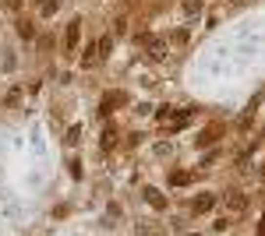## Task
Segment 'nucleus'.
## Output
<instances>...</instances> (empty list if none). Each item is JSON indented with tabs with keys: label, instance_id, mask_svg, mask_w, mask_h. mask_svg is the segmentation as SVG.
Masks as SVG:
<instances>
[{
	"label": "nucleus",
	"instance_id": "obj_1",
	"mask_svg": "<svg viewBox=\"0 0 265 236\" xmlns=\"http://www.w3.org/2000/svg\"><path fill=\"white\" fill-rule=\"evenodd\" d=\"M78 39H82V21L75 18V21L67 25V36H64V50H67V53H75V50H78Z\"/></svg>",
	"mask_w": 265,
	"mask_h": 236
},
{
	"label": "nucleus",
	"instance_id": "obj_2",
	"mask_svg": "<svg viewBox=\"0 0 265 236\" xmlns=\"http://www.w3.org/2000/svg\"><path fill=\"white\" fill-rule=\"evenodd\" d=\"M145 198H149V204H152V208H166V198L159 194L156 187H145Z\"/></svg>",
	"mask_w": 265,
	"mask_h": 236
},
{
	"label": "nucleus",
	"instance_id": "obj_3",
	"mask_svg": "<svg viewBox=\"0 0 265 236\" xmlns=\"http://www.w3.org/2000/svg\"><path fill=\"white\" fill-rule=\"evenodd\" d=\"M226 204H230L233 212H241V208H244L247 201H244V194H237V190H230V194H226Z\"/></svg>",
	"mask_w": 265,
	"mask_h": 236
},
{
	"label": "nucleus",
	"instance_id": "obj_4",
	"mask_svg": "<svg viewBox=\"0 0 265 236\" xmlns=\"http://www.w3.org/2000/svg\"><path fill=\"white\" fill-rule=\"evenodd\" d=\"M96 60H99V46H85V53H82V64H85V67H92Z\"/></svg>",
	"mask_w": 265,
	"mask_h": 236
},
{
	"label": "nucleus",
	"instance_id": "obj_5",
	"mask_svg": "<svg viewBox=\"0 0 265 236\" xmlns=\"http://www.w3.org/2000/svg\"><path fill=\"white\" fill-rule=\"evenodd\" d=\"M212 204H216V198H212V194H202V198H195V212H209Z\"/></svg>",
	"mask_w": 265,
	"mask_h": 236
},
{
	"label": "nucleus",
	"instance_id": "obj_6",
	"mask_svg": "<svg viewBox=\"0 0 265 236\" xmlns=\"http://www.w3.org/2000/svg\"><path fill=\"white\" fill-rule=\"evenodd\" d=\"M149 56H152V60H166V42H163V39H156V42H152V53H149Z\"/></svg>",
	"mask_w": 265,
	"mask_h": 236
},
{
	"label": "nucleus",
	"instance_id": "obj_7",
	"mask_svg": "<svg viewBox=\"0 0 265 236\" xmlns=\"http://www.w3.org/2000/svg\"><path fill=\"white\" fill-rule=\"evenodd\" d=\"M184 14H187V18L202 14V0H184Z\"/></svg>",
	"mask_w": 265,
	"mask_h": 236
},
{
	"label": "nucleus",
	"instance_id": "obj_8",
	"mask_svg": "<svg viewBox=\"0 0 265 236\" xmlns=\"http://www.w3.org/2000/svg\"><path fill=\"white\" fill-rule=\"evenodd\" d=\"M18 36L21 39H36V28L28 25V21H18Z\"/></svg>",
	"mask_w": 265,
	"mask_h": 236
},
{
	"label": "nucleus",
	"instance_id": "obj_9",
	"mask_svg": "<svg viewBox=\"0 0 265 236\" xmlns=\"http://www.w3.org/2000/svg\"><path fill=\"white\" fill-rule=\"evenodd\" d=\"M170 183H173V187H184V183H191V173H173V176H170Z\"/></svg>",
	"mask_w": 265,
	"mask_h": 236
},
{
	"label": "nucleus",
	"instance_id": "obj_10",
	"mask_svg": "<svg viewBox=\"0 0 265 236\" xmlns=\"http://www.w3.org/2000/svg\"><path fill=\"white\" fill-rule=\"evenodd\" d=\"M57 7H61V0H42V14H57Z\"/></svg>",
	"mask_w": 265,
	"mask_h": 236
},
{
	"label": "nucleus",
	"instance_id": "obj_11",
	"mask_svg": "<svg viewBox=\"0 0 265 236\" xmlns=\"http://www.w3.org/2000/svg\"><path fill=\"white\" fill-rule=\"evenodd\" d=\"M117 145V130H106V134H102V148H113Z\"/></svg>",
	"mask_w": 265,
	"mask_h": 236
},
{
	"label": "nucleus",
	"instance_id": "obj_12",
	"mask_svg": "<svg viewBox=\"0 0 265 236\" xmlns=\"http://www.w3.org/2000/svg\"><path fill=\"white\" fill-rule=\"evenodd\" d=\"M110 46H113V39H110V36H106V39H99V56H106Z\"/></svg>",
	"mask_w": 265,
	"mask_h": 236
},
{
	"label": "nucleus",
	"instance_id": "obj_13",
	"mask_svg": "<svg viewBox=\"0 0 265 236\" xmlns=\"http://www.w3.org/2000/svg\"><path fill=\"white\" fill-rule=\"evenodd\" d=\"M262 233H265V215H262Z\"/></svg>",
	"mask_w": 265,
	"mask_h": 236
},
{
	"label": "nucleus",
	"instance_id": "obj_14",
	"mask_svg": "<svg viewBox=\"0 0 265 236\" xmlns=\"http://www.w3.org/2000/svg\"><path fill=\"white\" fill-rule=\"evenodd\" d=\"M39 4H42V0H39Z\"/></svg>",
	"mask_w": 265,
	"mask_h": 236
}]
</instances>
